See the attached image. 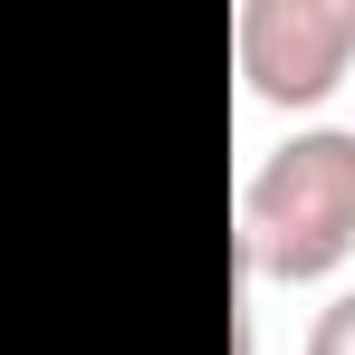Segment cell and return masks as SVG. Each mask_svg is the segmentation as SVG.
<instances>
[{"label":"cell","mask_w":355,"mask_h":355,"mask_svg":"<svg viewBox=\"0 0 355 355\" xmlns=\"http://www.w3.org/2000/svg\"><path fill=\"white\" fill-rule=\"evenodd\" d=\"M346 259H355V125H297L240 182V269L297 288Z\"/></svg>","instance_id":"obj_1"},{"label":"cell","mask_w":355,"mask_h":355,"mask_svg":"<svg viewBox=\"0 0 355 355\" xmlns=\"http://www.w3.org/2000/svg\"><path fill=\"white\" fill-rule=\"evenodd\" d=\"M231 49L259 106H327L355 67V0H240Z\"/></svg>","instance_id":"obj_2"},{"label":"cell","mask_w":355,"mask_h":355,"mask_svg":"<svg viewBox=\"0 0 355 355\" xmlns=\"http://www.w3.org/2000/svg\"><path fill=\"white\" fill-rule=\"evenodd\" d=\"M307 355H355V288H336L307 327Z\"/></svg>","instance_id":"obj_3"}]
</instances>
